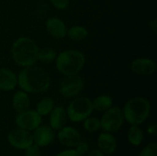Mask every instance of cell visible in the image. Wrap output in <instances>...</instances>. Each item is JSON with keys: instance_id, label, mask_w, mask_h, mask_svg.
<instances>
[{"instance_id": "1", "label": "cell", "mask_w": 157, "mask_h": 156, "mask_svg": "<svg viewBox=\"0 0 157 156\" xmlns=\"http://www.w3.org/2000/svg\"><path fill=\"white\" fill-rule=\"evenodd\" d=\"M17 75V86L21 90L32 94L46 92L51 86V77L47 71L39 66L23 67Z\"/></svg>"}, {"instance_id": "2", "label": "cell", "mask_w": 157, "mask_h": 156, "mask_svg": "<svg viewBox=\"0 0 157 156\" xmlns=\"http://www.w3.org/2000/svg\"><path fill=\"white\" fill-rule=\"evenodd\" d=\"M39 46L29 37H19L12 44L10 53L16 64L20 67L34 65L38 62Z\"/></svg>"}, {"instance_id": "3", "label": "cell", "mask_w": 157, "mask_h": 156, "mask_svg": "<svg viewBox=\"0 0 157 156\" xmlns=\"http://www.w3.org/2000/svg\"><path fill=\"white\" fill-rule=\"evenodd\" d=\"M86 64L85 54L78 50H65L57 54L55 65L57 71L63 75L79 74Z\"/></svg>"}, {"instance_id": "4", "label": "cell", "mask_w": 157, "mask_h": 156, "mask_svg": "<svg viewBox=\"0 0 157 156\" xmlns=\"http://www.w3.org/2000/svg\"><path fill=\"white\" fill-rule=\"evenodd\" d=\"M122 111L125 121L130 125H142L150 115L151 104L145 97H134L125 103Z\"/></svg>"}, {"instance_id": "5", "label": "cell", "mask_w": 157, "mask_h": 156, "mask_svg": "<svg viewBox=\"0 0 157 156\" xmlns=\"http://www.w3.org/2000/svg\"><path fill=\"white\" fill-rule=\"evenodd\" d=\"M94 111L92 100L87 97H78L74 98L66 108L67 118L74 123L83 122L91 116Z\"/></svg>"}, {"instance_id": "6", "label": "cell", "mask_w": 157, "mask_h": 156, "mask_svg": "<svg viewBox=\"0 0 157 156\" xmlns=\"http://www.w3.org/2000/svg\"><path fill=\"white\" fill-rule=\"evenodd\" d=\"M100 126L103 131L114 133L119 131L125 121L122 108L120 107H111L105 112L99 119Z\"/></svg>"}, {"instance_id": "7", "label": "cell", "mask_w": 157, "mask_h": 156, "mask_svg": "<svg viewBox=\"0 0 157 156\" xmlns=\"http://www.w3.org/2000/svg\"><path fill=\"white\" fill-rule=\"evenodd\" d=\"M85 82L82 76L77 74L63 75L59 84V92L66 98L75 97L84 88Z\"/></svg>"}, {"instance_id": "8", "label": "cell", "mask_w": 157, "mask_h": 156, "mask_svg": "<svg viewBox=\"0 0 157 156\" xmlns=\"http://www.w3.org/2000/svg\"><path fill=\"white\" fill-rule=\"evenodd\" d=\"M6 139L8 143L17 150H26L28 147L33 144L31 131L17 127L8 132Z\"/></svg>"}, {"instance_id": "9", "label": "cell", "mask_w": 157, "mask_h": 156, "mask_svg": "<svg viewBox=\"0 0 157 156\" xmlns=\"http://www.w3.org/2000/svg\"><path fill=\"white\" fill-rule=\"evenodd\" d=\"M42 122V117L37 113L36 110L28 109L24 112L17 113V117L15 118V124L17 128L33 131L37 129Z\"/></svg>"}, {"instance_id": "10", "label": "cell", "mask_w": 157, "mask_h": 156, "mask_svg": "<svg viewBox=\"0 0 157 156\" xmlns=\"http://www.w3.org/2000/svg\"><path fill=\"white\" fill-rule=\"evenodd\" d=\"M131 71L139 76H150L156 71V63L154 60L146 57L134 59L130 65Z\"/></svg>"}, {"instance_id": "11", "label": "cell", "mask_w": 157, "mask_h": 156, "mask_svg": "<svg viewBox=\"0 0 157 156\" xmlns=\"http://www.w3.org/2000/svg\"><path fill=\"white\" fill-rule=\"evenodd\" d=\"M33 143L39 147H46L50 145L55 139L54 130L50 125H40L32 132Z\"/></svg>"}, {"instance_id": "12", "label": "cell", "mask_w": 157, "mask_h": 156, "mask_svg": "<svg viewBox=\"0 0 157 156\" xmlns=\"http://www.w3.org/2000/svg\"><path fill=\"white\" fill-rule=\"evenodd\" d=\"M57 138L61 144L67 148H75L81 141L80 132L72 126H64L58 131Z\"/></svg>"}, {"instance_id": "13", "label": "cell", "mask_w": 157, "mask_h": 156, "mask_svg": "<svg viewBox=\"0 0 157 156\" xmlns=\"http://www.w3.org/2000/svg\"><path fill=\"white\" fill-rule=\"evenodd\" d=\"M47 32L54 39L61 40L66 36L67 27L63 19L57 17H51L45 21Z\"/></svg>"}, {"instance_id": "14", "label": "cell", "mask_w": 157, "mask_h": 156, "mask_svg": "<svg viewBox=\"0 0 157 156\" xmlns=\"http://www.w3.org/2000/svg\"><path fill=\"white\" fill-rule=\"evenodd\" d=\"M118 142L113 133L103 131L98 137V149L104 154H112L116 152Z\"/></svg>"}, {"instance_id": "15", "label": "cell", "mask_w": 157, "mask_h": 156, "mask_svg": "<svg viewBox=\"0 0 157 156\" xmlns=\"http://www.w3.org/2000/svg\"><path fill=\"white\" fill-rule=\"evenodd\" d=\"M17 86V75L8 68H0V91H13Z\"/></svg>"}, {"instance_id": "16", "label": "cell", "mask_w": 157, "mask_h": 156, "mask_svg": "<svg viewBox=\"0 0 157 156\" xmlns=\"http://www.w3.org/2000/svg\"><path fill=\"white\" fill-rule=\"evenodd\" d=\"M67 113L66 109L63 107H54L53 109L49 114L50 126L54 131H59L65 126L67 122Z\"/></svg>"}, {"instance_id": "17", "label": "cell", "mask_w": 157, "mask_h": 156, "mask_svg": "<svg viewBox=\"0 0 157 156\" xmlns=\"http://www.w3.org/2000/svg\"><path fill=\"white\" fill-rule=\"evenodd\" d=\"M30 99L29 94L23 90L17 91L12 97V107L17 113H21L29 108Z\"/></svg>"}, {"instance_id": "18", "label": "cell", "mask_w": 157, "mask_h": 156, "mask_svg": "<svg viewBox=\"0 0 157 156\" xmlns=\"http://www.w3.org/2000/svg\"><path fill=\"white\" fill-rule=\"evenodd\" d=\"M127 139L133 146H140L144 140V132L140 125H131L127 132Z\"/></svg>"}, {"instance_id": "19", "label": "cell", "mask_w": 157, "mask_h": 156, "mask_svg": "<svg viewBox=\"0 0 157 156\" xmlns=\"http://www.w3.org/2000/svg\"><path fill=\"white\" fill-rule=\"evenodd\" d=\"M93 109L98 112H105L113 106V99L108 95H100L92 100Z\"/></svg>"}, {"instance_id": "20", "label": "cell", "mask_w": 157, "mask_h": 156, "mask_svg": "<svg viewBox=\"0 0 157 156\" xmlns=\"http://www.w3.org/2000/svg\"><path fill=\"white\" fill-rule=\"evenodd\" d=\"M66 36L74 41H82L88 36V30L83 26H72L67 29Z\"/></svg>"}, {"instance_id": "21", "label": "cell", "mask_w": 157, "mask_h": 156, "mask_svg": "<svg viewBox=\"0 0 157 156\" xmlns=\"http://www.w3.org/2000/svg\"><path fill=\"white\" fill-rule=\"evenodd\" d=\"M54 107H55V102L53 98L50 97H45L37 103L35 110L37 111L39 115H40L41 117H44V116L49 115Z\"/></svg>"}, {"instance_id": "22", "label": "cell", "mask_w": 157, "mask_h": 156, "mask_svg": "<svg viewBox=\"0 0 157 156\" xmlns=\"http://www.w3.org/2000/svg\"><path fill=\"white\" fill-rule=\"evenodd\" d=\"M56 56H57L56 51L51 47H43L39 49L38 61H40L45 63H50L55 61Z\"/></svg>"}, {"instance_id": "23", "label": "cell", "mask_w": 157, "mask_h": 156, "mask_svg": "<svg viewBox=\"0 0 157 156\" xmlns=\"http://www.w3.org/2000/svg\"><path fill=\"white\" fill-rule=\"evenodd\" d=\"M83 127L88 132H96L101 129L100 120L96 117L89 116L83 121Z\"/></svg>"}, {"instance_id": "24", "label": "cell", "mask_w": 157, "mask_h": 156, "mask_svg": "<svg viewBox=\"0 0 157 156\" xmlns=\"http://www.w3.org/2000/svg\"><path fill=\"white\" fill-rule=\"evenodd\" d=\"M139 156H157V144L152 142L146 144L141 151Z\"/></svg>"}, {"instance_id": "25", "label": "cell", "mask_w": 157, "mask_h": 156, "mask_svg": "<svg viewBox=\"0 0 157 156\" xmlns=\"http://www.w3.org/2000/svg\"><path fill=\"white\" fill-rule=\"evenodd\" d=\"M74 149L76 151V153H77L79 155L84 156L88 153V151H89V145H88V143H87L86 142H84V141L81 140V141L79 142V143H78Z\"/></svg>"}, {"instance_id": "26", "label": "cell", "mask_w": 157, "mask_h": 156, "mask_svg": "<svg viewBox=\"0 0 157 156\" xmlns=\"http://www.w3.org/2000/svg\"><path fill=\"white\" fill-rule=\"evenodd\" d=\"M24 151H25V156H41L40 147H39L34 143Z\"/></svg>"}, {"instance_id": "27", "label": "cell", "mask_w": 157, "mask_h": 156, "mask_svg": "<svg viewBox=\"0 0 157 156\" xmlns=\"http://www.w3.org/2000/svg\"><path fill=\"white\" fill-rule=\"evenodd\" d=\"M51 4L59 10L66 9L70 5V0H50Z\"/></svg>"}, {"instance_id": "28", "label": "cell", "mask_w": 157, "mask_h": 156, "mask_svg": "<svg viewBox=\"0 0 157 156\" xmlns=\"http://www.w3.org/2000/svg\"><path fill=\"white\" fill-rule=\"evenodd\" d=\"M55 156H80L76 151L74 149V148H69L67 150H64V151H62L60 152L59 154H57Z\"/></svg>"}, {"instance_id": "29", "label": "cell", "mask_w": 157, "mask_h": 156, "mask_svg": "<svg viewBox=\"0 0 157 156\" xmlns=\"http://www.w3.org/2000/svg\"><path fill=\"white\" fill-rule=\"evenodd\" d=\"M146 131H147V133L149 134V135H155L157 133V126L155 123H151V124H149L148 125V127H147V130H146Z\"/></svg>"}, {"instance_id": "30", "label": "cell", "mask_w": 157, "mask_h": 156, "mask_svg": "<svg viewBox=\"0 0 157 156\" xmlns=\"http://www.w3.org/2000/svg\"><path fill=\"white\" fill-rule=\"evenodd\" d=\"M86 156H106V154H103L100 150H98V149H94V150L88 152Z\"/></svg>"}, {"instance_id": "31", "label": "cell", "mask_w": 157, "mask_h": 156, "mask_svg": "<svg viewBox=\"0 0 157 156\" xmlns=\"http://www.w3.org/2000/svg\"><path fill=\"white\" fill-rule=\"evenodd\" d=\"M149 27H150V29L154 31V32H156L157 30V20L155 18V19H153V20H151L150 22H149Z\"/></svg>"}, {"instance_id": "32", "label": "cell", "mask_w": 157, "mask_h": 156, "mask_svg": "<svg viewBox=\"0 0 157 156\" xmlns=\"http://www.w3.org/2000/svg\"><path fill=\"white\" fill-rule=\"evenodd\" d=\"M16 156H17V155H16Z\"/></svg>"}]
</instances>
